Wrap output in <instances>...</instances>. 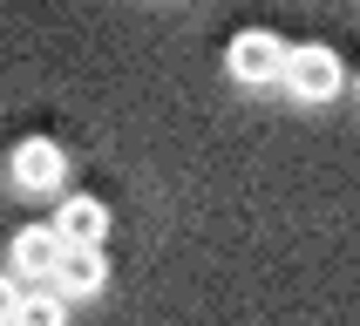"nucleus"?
<instances>
[{
    "instance_id": "1",
    "label": "nucleus",
    "mask_w": 360,
    "mask_h": 326,
    "mask_svg": "<svg viewBox=\"0 0 360 326\" xmlns=\"http://www.w3.org/2000/svg\"><path fill=\"white\" fill-rule=\"evenodd\" d=\"M285 48L272 27H245V34H231V48H224V68H231V82H245V89H265V82H285Z\"/></svg>"
},
{
    "instance_id": "2",
    "label": "nucleus",
    "mask_w": 360,
    "mask_h": 326,
    "mask_svg": "<svg viewBox=\"0 0 360 326\" xmlns=\"http://www.w3.org/2000/svg\"><path fill=\"white\" fill-rule=\"evenodd\" d=\"M285 89H292L300 102L340 96V55H333L326 41H300V48L285 55Z\"/></svg>"
},
{
    "instance_id": "3",
    "label": "nucleus",
    "mask_w": 360,
    "mask_h": 326,
    "mask_svg": "<svg viewBox=\"0 0 360 326\" xmlns=\"http://www.w3.org/2000/svg\"><path fill=\"white\" fill-rule=\"evenodd\" d=\"M61 252H68V238H61L55 224H20L14 244H7V272L14 279H55Z\"/></svg>"
},
{
    "instance_id": "4",
    "label": "nucleus",
    "mask_w": 360,
    "mask_h": 326,
    "mask_svg": "<svg viewBox=\"0 0 360 326\" xmlns=\"http://www.w3.org/2000/svg\"><path fill=\"white\" fill-rule=\"evenodd\" d=\"M7 170H14L20 190H55L61 170H68V150H61L55 136H20L14 157H7Z\"/></svg>"
},
{
    "instance_id": "5",
    "label": "nucleus",
    "mask_w": 360,
    "mask_h": 326,
    "mask_svg": "<svg viewBox=\"0 0 360 326\" xmlns=\"http://www.w3.org/2000/svg\"><path fill=\"white\" fill-rule=\"evenodd\" d=\"M102 279H109V252H102V244H68V252H61L55 285L68 292V299H96Z\"/></svg>"
},
{
    "instance_id": "6",
    "label": "nucleus",
    "mask_w": 360,
    "mask_h": 326,
    "mask_svg": "<svg viewBox=\"0 0 360 326\" xmlns=\"http://www.w3.org/2000/svg\"><path fill=\"white\" fill-rule=\"evenodd\" d=\"M55 231H61L68 244H102V238H109V204H102V197H89V190L61 197V211H55Z\"/></svg>"
},
{
    "instance_id": "7",
    "label": "nucleus",
    "mask_w": 360,
    "mask_h": 326,
    "mask_svg": "<svg viewBox=\"0 0 360 326\" xmlns=\"http://www.w3.org/2000/svg\"><path fill=\"white\" fill-rule=\"evenodd\" d=\"M14 326H68V306H61V292H27L14 313Z\"/></svg>"
},
{
    "instance_id": "8",
    "label": "nucleus",
    "mask_w": 360,
    "mask_h": 326,
    "mask_svg": "<svg viewBox=\"0 0 360 326\" xmlns=\"http://www.w3.org/2000/svg\"><path fill=\"white\" fill-rule=\"evenodd\" d=\"M20 299H27V292H20V285H14V272H0V326H14Z\"/></svg>"
},
{
    "instance_id": "9",
    "label": "nucleus",
    "mask_w": 360,
    "mask_h": 326,
    "mask_svg": "<svg viewBox=\"0 0 360 326\" xmlns=\"http://www.w3.org/2000/svg\"><path fill=\"white\" fill-rule=\"evenodd\" d=\"M354 102H360V75H354Z\"/></svg>"
}]
</instances>
